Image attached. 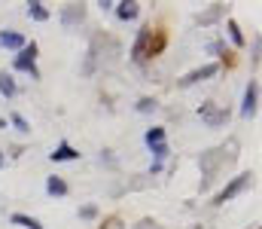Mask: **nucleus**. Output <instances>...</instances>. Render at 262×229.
<instances>
[{
	"label": "nucleus",
	"instance_id": "f257e3e1",
	"mask_svg": "<svg viewBox=\"0 0 262 229\" xmlns=\"http://www.w3.org/2000/svg\"><path fill=\"white\" fill-rule=\"evenodd\" d=\"M226 165H232V162L223 156V150H220V147L201 153V156H198V168H201V174H204V183H201V186H207V183H210V180H213L223 168H226Z\"/></svg>",
	"mask_w": 262,
	"mask_h": 229
},
{
	"label": "nucleus",
	"instance_id": "f03ea898",
	"mask_svg": "<svg viewBox=\"0 0 262 229\" xmlns=\"http://www.w3.org/2000/svg\"><path fill=\"white\" fill-rule=\"evenodd\" d=\"M119 55H122V46H119L113 37H107V34H104V37H101V34L95 37V43H92V61L98 58V61H107V65H113Z\"/></svg>",
	"mask_w": 262,
	"mask_h": 229
},
{
	"label": "nucleus",
	"instance_id": "7ed1b4c3",
	"mask_svg": "<svg viewBox=\"0 0 262 229\" xmlns=\"http://www.w3.org/2000/svg\"><path fill=\"white\" fill-rule=\"evenodd\" d=\"M12 68L21 71V74H31L37 79V76H40V71H37V43H25V49H18Z\"/></svg>",
	"mask_w": 262,
	"mask_h": 229
},
{
	"label": "nucleus",
	"instance_id": "20e7f679",
	"mask_svg": "<svg viewBox=\"0 0 262 229\" xmlns=\"http://www.w3.org/2000/svg\"><path fill=\"white\" fill-rule=\"evenodd\" d=\"M250 183H253V174H238V177H232V180H229V183H226V186H223V190L216 193L213 205H226L229 199H235L238 193H244V190H247Z\"/></svg>",
	"mask_w": 262,
	"mask_h": 229
},
{
	"label": "nucleus",
	"instance_id": "39448f33",
	"mask_svg": "<svg viewBox=\"0 0 262 229\" xmlns=\"http://www.w3.org/2000/svg\"><path fill=\"white\" fill-rule=\"evenodd\" d=\"M149 55H152V28H140V31H137V43H134V49H131V58H134L137 65H143Z\"/></svg>",
	"mask_w": 262,
	"mask_h": 229
},
{
	"label": "nucleus",
	"instance_id": "423d86ee",
	"mask_svg": "<svg viewBox=\"0 0 262 229\" xmlns=\"http://www.w3.org/2000/svg\"><path fill=\"white\" fill-rule=\"evenodd\" d=\"M201 119H204L207 129H220V126L229 122V110L226 107H216L213 101H204L201 104Z\"/></svg>",
	"mask_w": 262,
	"mask_h": 229
},
{
	"label": "nucleus",
	"instance_id": "0eeeda50",
	"mask_svg": "<svg viewBox=\"0 0 262 229\" xmlns=\"http://www.w3.org/2000/svg\"><path fill=\"white\" fill-rule=\"evenodd\" d=\"M220 74V65H204V68H195V71H189V74H183L177 79V86L180 89H189V86H195L201 79H210V76Z\"/></svg>",
	"mask_w": 262,
	"mask_h": 229
},
{
	"label": "nucleus",
	"instance_id": "6e6552de",
	"mask_svg": "<svg viewBox=\"0 0 262 229\" xmlns=\"http://www.w3.org/2000/svg\"><path fill=\"white\" fill-rule=\"evenodd\" d=\"M82 22H85V6L82 3H67L64 9H61V25H64L67 31L79 28Z\"/></svg>",
	"mask_w": 262,
	"mask_h": 229
},
{
	"label": "nucleus",
	"instance_id": "1a4fd4ad",
	"mask_svg": "<svg viewBox=\"0 0 262 229\" xmlns=\"http://www.w3.org/2000/svg\"><path fill=\"white\" fill-rule=\"evenodd\" d=\"M256 107H259V82H256V79H250V82H247V89H244L241 116H253V113H256Z\"/></svg>",
	"mask_w": 262,
	"mask_h": 229
},
{
	"label": "nucleus",
	"instance_id": "9d476101",
	"mask_svg": "<svg viewBox=\"0 0 262 229\" xmlns=\"http://www.w3.org/2000/svg\"><path fill=\"white\" fill-rule=\"evenodd\" d=\"M116 15H119V22H134V18L140 15V3H137V0H122V3H116Z\"/></svg>",
	"mask_w": 262,
	"mask_h": 229
},
{
	"label": "nucleus",
	"instance_id": "9b49d317",
	"mask_svg": "<svg viewBox=\"0 0 262 229\" xmlns=\"http://www.w3.org/2000/svg\"><path fill=\"white\" fill-rule=\"evenodd\" d=\"M0 46L3 49H25V37L18 34V31H0Z\"/></svg>",
	"mask_w": 262,
	"mask_h": 229
},
{
	"label": "nucleus",
	"instance_id": "f8f14e48",
	"mask_svg": "<svg viewBox=\"0 0 262 229\" xmlns=\"http://www.w3.org/2000/svg\"><path fill=\"white\" fill-rule=\"evenodd\" d=\"M223 15H226V6H223V3H213V6H210L207 12H201V15H198L195 22L201 25V28H207V25H213V22H220Z\"/></svg>",
	"mask_w": 262,
	"mask_h": 229
},
{
	"label": "nucleus",
	"instance_id": "ddd939ff",
	"mask_svg": "<svg viewBox=\"0 0 262 229\" xmlns=\"http://www.w3.org/2000/svg\"><path fill=\"white\" fill-rule=\"evenodd\" d=\"M49 159H52V162H73V159H79V150L70 147V144H58L55 150L49 153Z\"/></svg>",
	"mask_w": 262,
	"mask_h": 229
},
{
	"label": "nucleus",
	"instance_id": "4468645a",
	"mask_svg": "<svg viewBox=\"0 0 262 229\" xmlns=\"http://www.w3.org/2000/svg\"><path fill=\"white\" fill-rule=\"evenodd\" d=\"M46 193H49V196H67V183H64V177L52 174V177L46 180Z\"/></svg>",
	"mask_w": 262,
	"mask_h": 229
},
{
	"label": "nucleus",
	"instance_id": "2eb2a0df",
	"mask_svg": "<svg viewBox=\"0 0 262 229\" xmlns=\"http://www.w3.org/2000/svg\"><path fill=\"white\" fill-rule=\"evenodd\" d=\"M28 15H31L34 22H46V18H49V9H46V3H40V0H31V3H28Z\"/></svg>",
	"mask_w": 262,
	"mask_h": 229
},
{
	"label": "nucleus",
	"instance_id": "dca6fc26",
	"mask_svg": "<svg viewBox=\"0 0 262 229\" xmlns=\"http://www.w3.org/2000/svg\"><path fill=\"white\" fill-rule=\"evenodd\" d=\"M15 92H18V86H15L12 74H6V71H3V74H0V95H3V98H12Z\"/></svg>",
	"mask_w": 262,
	"mask_h": 229
},
{
	"label": "nucleus",
	"instance_id": "f3484780",
	"mask_svg": "<svg viewBox=\"0 0 262 229\" xmlns=\"http://www.w3.org/2000/svg\"><path fill=\"white\" fill-rule=\"evenodd\" d=\"M12 223L21 229H43V223L37 217H28V214H12Z\"/></svg>",
	"mask_w": 262,
	"mask_h": 229
},
{
	"label": "nucleus",
	"instance_id": "a211bd4d",
	"mask_svg": "<svg viewBox=\"0 0 262 229\" xmlns=\"http://www.w3.org/2000/svg\"><path fill=\"white\" fill-rule=\"evenodd\" d=\"M156 107H159V101H156V98H140V101L134 104V110H137V113H156Z\"/></svg>",
	"mask_w": 262,
	"mask_h": 229
},
{
	"label": "nucleus",
	"instance_id": "6ab92c4d",
	"mask_svg": "<svg viewBox=\"0 0 262 229\" xmlns=\"http://www.w3.org/2000/svg\"><path fill=\"white\" fill-rule=\"evenodd\" d=\"M226 28H229V37H232V43H235V46H244V34H241L238 22H232V18H229V25H226Z\"/></svg>",
	"mask_w": 262,
	"mask_h": 229
},
{
	"label": "nucleus",
	"instance_id": "aec40b11",
	"mask_svg": "<svg viewBox=\"0 0 262 229\" xmlns=\"http://www.w3.org/2000/svg\"><path fill=\"white\" fill-rule=\"evenodd\" d=\"M162 141H165V129H162V126H156V129L146 132V144H149V147H152V144H162Z\"/></svg>",
	"mask_w": 262,
	"mask_h": 229
},
{
	"label": "nucleus",
	"instance_id": "412c9836",
	"mask_svg": "<svg viewBox=\"0 0 262 229\" xmlns=\"http://www.w3.org/2000/svg\"><path fill=\"white\" fill-rule=\"evenodd\" d=\"M168 144H165V141H162V144H152V156H156V162H165V159H168Z\"/></svg>",
	"mask_w": 262,
	"mask_h": 229
},
{
	"label": "nucleus",
	"instance_id": "4be33fe9",
	"mask_svg": "<svg viewBox=\"0 0 262 229\" xmlns=\"http://www.w3.org/2000/svg\"><path fill=\"white\" fill-rule=\"evenodd\" d=\"M79 217H82V220H95V217H98V205H82V208H79Z\"/></svg>",
	"mask_w": 262,
	"mask_h": 229
},
{
	"label": "nucleus",
	"instance_id": "5701e85b",
	"mask_svg": "<svg viewBox=\"0 0 262 229\" xmlns=\"http://www.w3.org/2000/svg\"><path fill=\"white\" fill-rule=\"evenodd\" d=\"M12 126H15L18 132H31V126H28V119H25V116H18V113H12Z\"/></svg>",
	"mask_w": 262,
	"mask_h": 229
},
{
	"label": "nucleus",
	"instance_id": "b1692460",
	"mask_svg": "<svg viewBox=\"0 0 262 229\" xmlns=\"http://www.w3.org/2000/svg\"><path fill=\"white\" fill-rule=\"evenodd\" d=\"M210 52H213V55H223V52H226V43H210Z\"/></svg>",
	"mask_w": 262,
	"mask_h": 229
},
{
	"label": "nucleus",
	"instance_id": "393cba45",
	"mask_svg": "<svg viewBox=\"0 0 262 229\" xmlns=\"http://www.w3.org/2000/svg\"><path fill=\"white\" fill-rule=\"evenodd\" d=\"M101 162H107V165H116V159L110 156V150H104V153H101Z\"/></svg>",
	"mask_w": 262,
	"mask_h": 229
},
{
	"label": "nucleus",
	"instance_id": "a878e982",
	"mask_svg": "<svg viewBox=\"0 0 262 229\" xmlns=\"http://www.w3.org/2000/svg\"><path fill=\"white\" fill-rule=\"evenodd\" d=\"M253 65H259V40H253Z\"/></svg>",
	"mask_w": 262,
	"mask_h": 229
},
{
	"label": "nucleus",
	"instance_id": "bb28decb",
	"mask_svg": "<svg viewBox=\"0 0 262 229\" xmlns=\"http://www.w3.org/2000/svg\"><path fill=\"white\" fill-rule=\"evenodd\" d=\"M0 129H6V119H0Z\"/></svg>",
	"mask_w": 262,
	"mask_h": 229
},
{
	"label": "nucleus",
	"instance_id": "cd10ccee",
	"mask_svg": "<svg viewBox=\"0 0 262 229\" xmlns=\"http://www.w3.org/2000/svg\"><path fill=\"white\" fill-rule=\"evenodd\" d=\"M0 168H3V153H0Z\"/></svg>",
	"mask_w": 262,
	"mask_h": 229
},
{
	"label": "nucleus",
	"instance_id": "c85d7f7f",
	"mask_svg": "<svg viewBox=\"0 0 262 229\" xmlns=\"http://www.w3.org/2000/svg\"><path fill=\"white\" fill-rule=\"evenodd\" d=\"M192 229H201V226H192Z\"/></svg>",
	"mask_w": 262,
	"mask_h": 229
},
{
	"label": "nucleus",
	"instance_id": "c756f323",
	"mask_svg": "<svg viewBox=\"0 0 262 229\" xmlns=\"http://www.w3.org/2000/svg\"><path fill=\"white\" fill-rule=\"evenodd\" d=\"M152 229H159V226H152Z\"/></svg>",
	"mask_w": 262,
	"mask_h": 229
}]
</instances>
